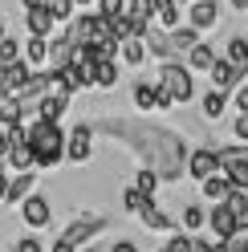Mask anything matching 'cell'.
<instances>
[{"label": "cell", "instance_id": "obj_1", "mask_svg": "<svg viewBox=\"0 0 248 252\" xmlns=\"http://www.w3.org/2000/svg\"><path fill=\"white\" fill-rule=\"evenodd\" d=\"M94 134H110L118 138L130 155L143 159V167H151L163 183H179L187 175V143L167 130V126H155L151 118H118V114H106L94 122Z\"/></svg>", "mask_w": 248, "mask_h": 252}, {"label": "cell", "instance_id": "obj_2", "mask_svg": "<svg viewBox=\"0 0 248 252\" xmlns=\"http://www.w3.org/2000/svg\"><path fill=\"white\" fill-rule=\"evenodd\" d=\"M25 143L33 147L37 171L65 163V130H61V126H53V122H41V118L25 122Z\"/></svg>", "mask_w": 248, "mask_h": 252}, {"label": "cell", "instance_id": "obj_3", "mask_svg": "<svg viewBox=\"0 0 248 252\" xmlns=\"http://www.w3.org/2000/svg\"><path fill=\"white\" fill-rule=\"evenodd\" d=\"M102 232H106V216H102V212H86V216H77L73 224L57 236V244H65V248H73V252H82V248L94 244Z\"/></svg>", "mask_w": 248, "mask_h": 252}, {"label": "cell", "instance_id": "obj_4", "mask_svg": "<svg viewBox=\"0 0 248 252\" xmlns=\"http://www.w3.org/2000/svg\"><path fill=\"white\" fill-rule=\"evenodd\" d=\"M155 82L171 90L175 106H179V102H191V98H195V73H191L187 65H183V61H163V65L155 69Z\"/></svg>", "mask_w": 248, "mask_h": 252}, {"label": "cell", "instance_id": "obj_5", "mask_svg": "<svg viewBox=\"0 0 248 252\" xmlns=\"http://www.w3.org/2000/svg\"><path fill=\"white\" fill-rule=\"evenodd\" d=\"M220 171L228 175L232 191H248V147H216Z\"/></svg>", "mask_w": 248, "mask_h": 252}, {"label": "cell", "instance_id": "obj_6", "mask_svg": "<svg viewBox=\"0 0 248 252\" xmlns=\"http://www.w3.org/2000/svg\"><path fill=\"white\" fill-rule=\"evenodd\" d=\"M65 159L69 163L94 159V122H77L73 130H65Z\"/></svg>", "mask_w": 248, "mask_h": 252}, {"label": "cell", "instance_id": "obj_7", "mask_svg": "<svg viewBox=\"0 0 248 252\" xmlns=\"http://www.w3.org/2000/svg\"><path fill=\"white\" fill-rule=\"evenodd\" d=\"M187 25L195 29V33H208V29H216L224 21V8H220V0H191L187 8Z\"/></svg>", "mask_w": 248, "mask_h": 252}, {"label": "cell", "instance_id": "obj_8", "mask_svg": "<svg viewBox=\"0 0 248 252\" xmlns=\"http://www.w3.org/2000/svg\"><path fill=\"white\" fill-rule=\"evenodd\" d=\"M216 171H220V155H216V147H195L187 155V179L204 183V179L216 175Z\"/></svg>", "mask_w": 248, "mask_h": 252}, {"label": "cell", "instance_id": "obj_9", "mask_svg": "<svg viewBox=\"0 0 248 252\" xmlns=\"http://www.w3.org/2000/svg\"><path fill=\"white\" fill-rule=\"evenodd\" d=\"M208 77H212V90L232 94L236 86H244V82H248V69H236V65H228L224 57H216V65L208 69Z\"/></svg>", "mask_w": 248, "mask_h": 252}, {"label": "cell", "instance_id": "obj_10", "mask_svg": "<svg viewBox=\"0 0 248 252\" xmlns=\"http://www.w3.org/2000/svg\"><path fill=\"white\" fill-rule=\"evenodd\" d=\"M25 33H29V37H45V41H49V37L57 33V21H53V12H49V4L25 8Z\"/></svg>", "mask_w": 248, "mask_h": 252}, {"label": "cell", "instance_id": "obj_11", "mask_svg": "<svg viewBox=\"0 0 248 252\" xmlns=\"http://www.w3.org/2000/svg\"><path fill=\"white\" fill-rule=\"evenodd\" d=\"M17 212H21V220H25L29 228H45V224L53 220V203L45 199V195H37V191H33V195H29Z\"/></svg>", "mask_w": 248, "mask_h": 252}, {"label": "cell", "instance_id": "obj_12", "mask_svg": "<svg viewBox=\"0 0 248 252\" xmlns=\"http://www.w3.org/2000/svg\"><path fill=\"white\" fill-rule=\"evenodd\" d=\"M73 49H77V45L69 41V33H65V29H57V33L49 37V69L57 73V69L73 65Z\"/></svg>", "mask_w": 248, "mask_h": 252}, {"label": "cell", "instance_id": "obj_13", "mask_svg": "<svg viewBox=\"0 0 248 252\" xmlns=\"http://www.w3.org/2000/svg\"><path fill=\"white\" fill-rule=\"evenodd\" d=\"M236 228H240V220L228 212V203H212V212H208V232L216 236V240H228Z\"/></svg>", "mask_w": 248, "mask_h": 252}, {"label": "cell", "instance_id": "obj_14", "mask_svg": "<svg viewBox=\"0 0 248 252\" xmlns=\"http://www.w3.org/2000/svg\"><path fill=\"white\" fill-rule=\"evenodd\" d=\"M143 45H147V53H151V57H159V65H163V61H179L175 45H171V33H163V29H155V25L147 29Z\"/></svg>", "mask_w": 248, "mask_h": 252}, {"label": "cell", "instance_id": "obj_15", "mask_svg": "<svg viewBox=\"0 0 248 252\" xmlns=\"http://www.w3.org/2000/svg\"><path fill=\"white\" fill-rule=\"evenodd\" d=\"M77 90H90V77L77 69V65H65L53 73V94H65V98H73Z\"/></svg>", "mask_w": 248, "mask_h": 252}, {"label": "cell", "instance_id": "obj_16", "mask_svg": "<svg viewBox=\"0 0 248 252\" xmlns=\"http://www.w3.org/2000/svg\"><path fill=\"white\" fill-rule=\"evenodd\" d=\"M138 224H143L147 232H167V236H171V232H179V228H175V220L167 216V212H163V208H159L155 199L147 203L143 212H138Z\"/></svg>", "mask_w": 248, "mask_h": 252}, {"label": "cell", "instance_id": "obj_17", "mask_svg": "<svg viewBox=\"0 0 248 252\" xmlns=\"http://www.w3.org/2000/svg\"><path fill=\"white\" fill-rule=\"evenodd\" d=\"M29 77H33V65H29V61L21 57V61H12V65L0 69V86H4V94H21Z\"/></svg>", "mask_w": 248, "mask_h": 252}, {"label": "cell", "instance_id": "obj_18", "mask_svg": "<svg viewBox=\"0 0 248 252\" xmlns=\"http://www.w3.org/2000/svg\"><path fill=\"white\" fill-rule=\"evenodd\" d=\"M33 187H37V171L12 175V179H8V195H4V203H8V208H21V203L33 195Z\"/></svg>", "mask_w": 248, "mask_h": 252}, {"label": "cell", "instance_id": "obj_19", "mask_svg": "<svg viewBox=\"0 0 248 252\" xmlns=\"http://www.w3.org/2000/svg\"><path fill=\"white\" fill-rule=\"evenodd\" d=\"M216 57H220V49H216V45H208V41H199L195 49L187 53V61H183V65H187L191 73H208V69L216 65Z\"/></svg>", "mask_w": 248, "mask_h": 252}, {"label": "cell", "instance_id": "obj_20", "mask_svg": "<svg viewBox=\"0 0 248 252\" xmlns=\"http://www.w3.org/2000/svg\"><path fill=\"white\" fill-rule=\"evenodd\" d=\"M65 110H69V98H65V94H45V98H41V110H37V118L61 126V114H65Z\"/></svg>", "mask_w": 248, "mask_h": 252}, {"label": "cell", "instance_id": "obj_21", "mask_svg": "<svg viewBox=\"0 0 248 252\" xmlns=\"http://www.w3.org/2000/svg\"><path fill=\"white\" fill-rule=\"evenodd\" d=\"M228 102H232V94H224V90H208L204 98H199V110H204L208 122H220L224 110H228Z\"/></svg>", "mask_w": 248, "mask_h": 252}, {"label": "cell", "instance_id": "obj_22", "mask_svg": "<svg viewBox=\"0 0 248 252\" xmlns=\"http://www.w3.org/2000/svg\"><path fill=\"white\" fill-rule=\"evenodd\" d=\"M25 61L33 69H49V41L45 37H25Z\"/></svg>", "mask_w": 248, "mask_h": 252}, {"label": "cell", "instance_id": "obj_23", "mask_svg": "<svg viewBox=\"0 0 248 252\" xmlns=\"http://www.w3.org/2000/svg\"><path fill=\"white\" fill-rule=\"evenodd\" d=\"M199 228H208V212L199 208V203H187V208L179 212V232H187V236H199Z\"/></svg>", "mask_w": 248, "mask_h": 252}, {"label": "cell", "instance_id": "obj_24", "mask_svg": "<svg viewBox=\"0 0 248 252\" xmlns=\"http://www.w3.org/2000/svg\"><path fill=\"white\" fill-rule=\"evenodd\" d=\"M199 187H204V199H208V203H224V199L232 195V183H228L224 171H216V175H212V179H204Z\"/></svg>", "mask_w": 248, "mask_h": 252}, {"label": "cell", "instance_id": "obj_25", "mask_svg": "<svg viewBox=\"0 0 248 252\" xmlns=\"http://www.w3.org/2000/svg\"><path fill=\"white\" fill-rule=\"evenodd\" d=\"M220 57L228 61V65H236V69H248V37H228Z\"/></svg>", "mask_w": 248, "mask_h": 252}, {"label": "cell", "instance_id": "obj_26", "mask_svg": "<svg viewBox=\"0 0 248 252\" xmlns=\"http://www.w3.org/2000/svg\"><path fill=\"white\" fill-rule=\"evenodd\" d=\"M151 53H147V45H143V37H130V41H122V53H118V65H130V69H138L147 61Z\"/></svg>", "mask_w": 248, "mask_h": 252}, {"label": "cell", "instance_id": "obj_27", "mask_svg": "<svg viewBox=\"0 0 248 252\" xmlns=\"http://www.w3.org/2000/svg\"><path fill=\"white\" fill-rule=\"evenodd\" d=\"M199 41H204V33H195V29H191L187 21H183V25L175 29V33H171V45H175V53H179V57H187Z\"/></svg>", "mask_w": 248, "mask_h": 252}, {"label": "cell", "instance_id": "obj_28", "mask_svg": "<svg viewBox=\"0 0 248 252\" xmlns=\"http://www.w3.org/2000/svg\"><path fill=\"white\" fill-rule=\"evenodd\" d=\"M122 82V65H118V61H98V65H94V86L98 90H114Z\"/></svg>", "mask_w": 248, "mask_h": 252}, {"label": "cell", "instance_id": "obj_29", "mask_svg": "<svg viewBox=\"0 0 248 252\" xmlns=\"http://www.w3.org/2000/svg\"><path fill=\"white\" fill-rule=\"evenodd\" d=\"M0 126H25V110H21V98H17V94L0 98Z\"/></svg>", "mask_w": 248, "mask_h": 252}, {"label": "cell", "instance_id": "obj_30", "mask_svg": "<svg viewBox=\"0 0 248 252\" xmlns=\"http://www.w3.org/2000/svg\"><path fill=\"white\" fill-rule=\"evenodd\" d=\"M130 102H134V110L151 114V110H155V82H134V90H130Z\"/></svg>", "mask_w": 248, "mask_h": 252}, {"label": "cell", "instance_id": "obj_31", "mask_svg": "<svg viewBox=\"0 0 248 252\" xmlns=\"http://www.w3.org/2000/svg\"><path fill=\"white\" fill-rule=\"evenodd\" d=\"M216 244H220V252H248V220L228 236V240H216Z\"/></svg>", "mask_w": 248, "mask_h": 252}, {"label": "cell", "instance_id": "obj_32", "mask_svg": "<svg viewBox=\"0 0 248 252\" xmlns=\"http://www.w3.org/2000/svg\"><path fill=\"white\" fill-rule=\"evenodd\" d=\"M49 12H53L57 29H65V25L77 17V4H73V0H49Z\"/></svg>", "mask_w": 248, "mask_h": 252}, {"label": "cell", "instance_id": "obj_33", "mask_svg": "<svg viewBox=\"0 0 248 252\" xmlns=\"http://www.w3.org/2000/svg\"><path fill=\"white\" fill-rule=\"evenodd\" d=\"M21 57H25V45H21L17 37H4V41H0V69L12 65V61H21Z\"/></svg>", "mask_w": 248, "mask_h": 252}, {"label": "cell", "instance_id": "obj_34", "mask_svg": "<svg viewBox=\"0 0 248 252\" xmlns=\"http://www.w3.org/2000/svg\"><path fill=\"white\" fill-rule=\"evenodd\" d=\"M134 187L143 191L147 199H155V191H159V175H155L151 167H138V175H134Z\"/></svg>", "mask_w": 248, "mask_h": 252}, {"label": "cell", "instance_id": "obj_35", "mask_svg": "<svg viewBox=\"0 0 248 252\" xmlns=\"http://www.w3.org/2000/svg\"><path fill=\"white\" fill-rule=\"evenodd\" d=\"M147 203H151V199H147L143 191H138V187H126V191H122V208H126L130 216H138V212L147 208Z\"/></svg>", "mask_w": 248, "mask_h": 252}, {"label": "cell", "instance_id": "obj_36", "mask_svg": "<svg viewBox=\"0 0 248 252\" xmlns=\"http://www.w3.org/2000/svg\"><path fill=\"white\" fill-rule=\"evenodd\" d=\"M126 12L138 17V21H147V25H155V0H126Z\"/></svg>", "mask_w": 248, "mask_h": 252}, {"label": "cell", "instance_id": "obj_37", "mask_svg": "<svg viewBox=\"0 0 248 252\" xmlns=\"http://www.w3.org/2000/svg\"><path fill=\"white\" fill-rule=\"evenodd\" d=\"M191 244H195V236H187V232H171V236H167V244H163L159 252H191Z\"/></svg>", "mask_w": 248, "mask_h": 252}, {"label": "cell", "instance_id": "obj_38", "mask_svg": "<svg viewBox=\"0 0 248 252\" xmlns=\"http://www.w3.org/2000/svg\"><path fill=\"white\" fill-rule=\"evenodd\" d=\"M224 203H228V212L236 216L240 224H244V220H248V191H232V195H228Z\"/></svg>", "mask_w": 248, "mask_h": 252}, {"label": "cell", "instance_id": "obj_39", "mask_svg": "<svg viewBox=\"0 0 248 252\" xmlns=\"http://www.w3.org/2000/svg\"><path fill=\"white\" fill-rule=\"evenodd\" d=\"M98 17H106V21L126 17V0H98Z\"/></svg>", "mask_w": 248, "mask_h": 252}, {"label": "cell", "instance_id": "obj_40", "mask_svg": "<svg viewBox=\"0 0 248 252\" xmlns=\"http://www.w3.org/2000/svg\"><path fill=\"white\" fill-rule=\"evenodd\" d=\"M171 106H175V98H171V90L155 82V110H163V114H167V110H171Z\"/></svg>", "mask_w": 248, "mask_h": 252}, {"label": "cell", "instance_id": "obj_41", "mask_svg": "<svg viewBox=\"0 0 248 252\" xmlns=\"http://www.w3.org/2000/svg\"><path fill=\"white\" fill-rule=\"evenodd\" d=\"M232 106H236V114H248V82L232 90Z\"/></svg>", "mask_w": 248, "mask_h": 252}, {"label": "cell", "instance_id": "obj_42", "mask_svg": "<svg viewBox=\"0 0 248 252\" xmlns=\"http://www.w3.org/2000/svg\"><path fill=\"white\" fill-rule=\"evenodd\" d=\"M12 252H45V244L37 240V236H21V240L12 244Z\"/></svg>", "mask_w": 248, "mask_h": 252}, {"label": "cell", "instance_id": "obj_43", "mask_svg": "<svg viewBox=\"0 0 248 252\" xmlns=\"http://www.w3.org/2000/svg\"><path fill=\"white\" fill-rule=\"evenodd\" d=\"M232 134H236L240 143L248 147V114H236V122H232Z\"/></svg>", "mask_w": 248, "mask_h": 252}, {"label": "cell", "instance_id": "obj_44", "mask_svg": "<svg viewBox=\"0 0 248 252\" xmlns=\"http://www.w3.org/2000/svg\"><path fill=\"white\" fill-rule=\"evenodd\" d=\"M191 252H220V244H216V240H204V236H195Z\"/></svg>", "mask_w": 248, "mask_h": 252}, {"label": "cell", "instance_id": "obj_45", "mask_svg": "<svg viewBox=\"0 0 248 252\" xmlns=\"http://www.w3.org/2000/svg\"><path fill=\"white\" fill-rule=\"evenodd\" d=\"M110 252H138V244H134V240H126V236H122V240H114V244H110Z\"/></svg>", "mask_w": 248, "mask_h": 252}, {"label": "cell", "instance_id": "obj_46", "mask_svg": "<svg viewBox=\"0 0 248 252\" xmlns=\"http://www.w3.org/2000/svg\"><path fill=\"white\" fill-rule=\"evenodd\" d=\"M77 12H98V0H73Z\"/></svg>", "mask_w": 248, "mask_h": 252}, {"label": "cell", "instance_id": "obj_47", "mask_svg": "<svg viewBox=\"0 0 248 252\" xmlns=\"http://www.w3.org/2000/svg\"><path fill=\"white\" fill-rule=\"evenodd\" d=\"M8 179H12L8 171H0V203H4V195H8Z\"/></svg>", "mask_w": 248, "mask_h": 252}, {"label": "cell", "instance_id": "obj_48", "mask_svg": "<svg viewBox=\"0 0 248 252\" xmlns=\"http://www.w3.org/2000/svg\"><path fill=\"white\" fill-rule=\"evenodd\" d=\"M228 4L236 8V12H248V0H228Z\"/></svg>", "mask_w": 248, "mask_h": 252}, {"label": "cell", "instance_id": "obj_49", "mask_svg": "<svg viewBox=\"0 0 248 252\" xmlns=\"http://www.w3.org/2000/svg\"><path fill=\"white\" fill-rule=\"evenodd\" d=\"M49 252H73V248H65V244H53V248H49Z\"/></svg>", "mask_w": 248, "mask_h": 252}, {"label": "cell", "instance_id": "obj_50", "mask_svg": "<svg viewBox=\"0 0 248 252\" xmlns=\"http://www.w3.org/2000/svg\"><path fill=\"white\" fill-rule=\"evenodd\" d=\"M4 37H8V33H4V21H0V41H4Z\"/></svg>", "mask_w": 248, "mask_h": 252}, {"label": "cell", "instance_id": "obj_51", "mask_svg": "<svg viewBox=\"0 0 248 252\" xmlns=\"http://www.w3.org/2000/svg\"><path fill=\"white\" fill-rule=\"evenodd\" d=\"M82 252H94V244H90V248H82Z\"/></svg>", "mask_w": 248, "mask_h": 252}]
</instances>
